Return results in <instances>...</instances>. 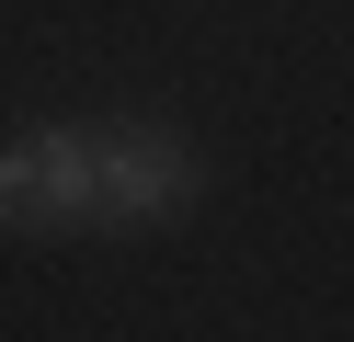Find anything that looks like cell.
I'll return each instance as SVG.
<instances>
[{
  "instance_id": "cell-1",
  "label": "cell",
  "mask_w": 354,
  "mask_h": 342,
  "mask_svg": "<svg viewBox=\"0 0 354 342\" xmlns=\"http://www.w3.org/2000/svg\"><path fill=\"white\" fill-rule=\"evenodd\" d=\"M183 194H206V160L171 126H92V228H149Z\"/></svg>"
},
{
  "instance_id": "cell-2",
  "label": "cell",
  "mask_w": 354,
  "mask_h": 342,
  "mask_svg": "<svg viewBox=\"0 0 354 342\" xmlns=\"http://www.w3.org/2000/svg\"><path fill=\"white\" fill-rule=\"evenodd\" d=\"M0 228L12 240L92 228V126H24L0 149Z\"/></svg>"
}]
</instances>
